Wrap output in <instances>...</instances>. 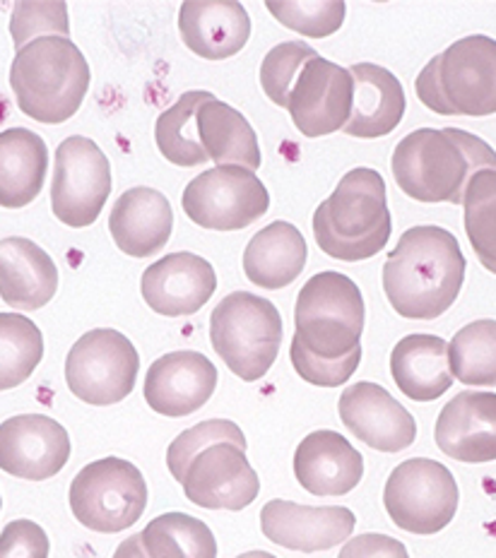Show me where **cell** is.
<instances>
[{
  "label": "cell",
  "instance_id": "6da1fadb",
  "mask_svg": "<svg viewBox=\"0 0 496 558\" xmlns=\"http://www.w3.org/2000/svg\"><path fill=\"white\" fill-rule=\"evenodd\" d=\"M465 267V255L451 231L434 225L412 227L388 253L384 292L402 318L434 320L456 304Z\"/></svg>",
  "mask_w": 496,
  "mask_h": 558
},
{
  "label": "cell",
  "instance_id": "7a4b0ae2",
  "mask_svg": "<svg viewBox=\"0 0 496 558\" xmlns=\"http://www.w3.org/2000/svg\"><path fill=\"white\" fill-rule=\"evenodd\" d=\"M394 177L398 189L420 203L463 205L475 173L496 171L494 147L460 128H420L396 145Z\"/></svg>",
  "mask_w": 496,
  "mask_h": 558
},
{
  "label": "cell",
  "instance_id": "3957f363",
  "mask_svg": "<svg viewBox=\"0 0 496 558\" xmlns=\"http://www.w3.org/2000/svg\"><path fill=\"white\" fill-rule=\"evenodd\" d=\"M394 231L386 181L376 169H352L314 213V236L336 260L360 263L386 248Z\"/></svg>",
  "mask_w": 496,
  "mask_h": 558
},
{
  "label": "cell",
  "instance_id": "277c9868",
  "mask_svg": "<svg viewBox=\"0 0 496 558\" xmlns=\"http://www.w3.org/2000/svg\"><path fill=\"white\" fill-rule=\"evenodd\" d=\"M10 87L22 113L46 125H59L71 121L83 107L89 65L73 39L49 34L15 51Z\"/></svg>",
  "mask_w": 496,
  "mask_h": 558
},
{
  "label": "cell",
  "instance_id": "5b68a950",
  "mask_svg": "<svg viewBox=\"0 0 496 558\" xmlns=\"http://www.w3.org/2000/svg\"><path fill=\"white\" fill-rule=\"evenodd\" d=\"M418 97L438 116L496 113V39L484 34L458 39L418 75Z\"/></svg>",
  "mask_w": 496,
  "mask_h": 558
},
{
  "label": "cell",
  "instance_id": "8992f818",
  "mask_svg": "<svg viewBox=\"0 0 496 558\" xmlns=\"http://www.w3.org/2000/svg\"><path fill=\"white\" fill-rule=\"evenodd\" d=\"M364 323V296L342 272L314 275L297 296L294 342L314 356L336 362L354 352L362 347Z\"/></svg>",
  "mask_w": 496,
  "mask_h": 558
},
{
  "label": "cell",
  "instance_id": "52a82bcc",
  "mask_svg": "<svg viewBox=\"0 0 496 558\" xmlns=\"http://www.w3.org/2000/svg\"><path fill=\"white\" fill-rule=\"evenodd\" d=\"M210 342L234 376L256 383L278 359L282 344L280 311L258 294H229L210 316Z\"/></svg>",
  "mask_w": 496,
  "mask_h": 558
},
{
  "label": "cell",
  "instance_id": "ba28073f",
  "mask_svg": "<svg viewBox=\"0 0 496 558\" xmlns=\"http://www.w3.org/2000/svg\"><path fill=\"white\" fill-rule=\"evenodd\" d=\"M147 508V484L133 462L104 458L89 462L71 484V510L80 525L101 534L133 527Z\"/></svg>",
  "mask_w": 496,
  "mask_h": 558
},
{
  "label": "cell",
  "instance_id": "9c48e42d",
  "mask_svg": "<svg viewBox=\"0 0 496 558\" xmlns=\"http://www.w3.org/2000/svg\"><path fill=\"white\" fill-rule=\"evenodd\" d=\"M460 504L456 476L446 464L412 458L390 472L384 506L394 525L412 534H436L451 525Z\"/></svg>",
  "mask_w": 496,
  "mask_h": 558
},
{
  "label": "cell",
  "instance_id": "30bf717a",
  "mask_svg": "<svg viewBox=\"0 0 496 558\" xmlns=\"http://www.w3.org/2000/svg\"><path fill=\"white\" fill-rule=\"evenodd\" d=\"M137 371V349L123 332L111 328L85 332L65 359L68 388L77 400L95 407H109L129 398Z\"/></svg>",
  "mask_w": 496,
  "mask_h": 558
},
{
  "label": "cell",
  "instance_id": "8fae6325",
  "mask_svg": "<svg viewBox=\"0 0 496 558\" xmlns=\"http://www.w3.org/2000/svg\"><path fill=\"white\" fill-rule=\"evenodd\" d=\"M191 222L210 231H239L270 207V193L244 167H215L195 177L181 197Z\"/></svg>",
  "mask_w": 496,
  "mask_h": 558
},
{
  "label": "cell",
  "instance_id": "7c38bea8",
  "mask_svg": "<svg viewBox=\"0 0 496 558\" xmlns=\"http://www.w3.org/2000/svg\"><path fill=\"white\" fill-rule=\"evenodd\" d=\"M111 193V165L95 140L73 135L56 147L51 185L53 215L65 227L85 229L97 222Z\"/></svg>",
  "mask_w": 496,
  "mask_h": 558
},
{
  "label": "cell",
  "instance_id": "4fadbf2b",
  "mask_svg": "<svg viewBox=\"0 0 496 558\" xmlns=\"http://www.w3.org/2000/svg\"><path fill=\"white\" fill-rule=\"evenodd\" d=\"M354 99V80L350 70L311 58L292 85L287 111H290L297 131L306 137H323L342 131L350 121Z\"/></svg>",
  "mask_w": 496,
  "mask_h": 558
},
{
  "label": "cell",
  "instance_id": "5bb4252c",
  "mask_svg": "<svg viewBox=\"0 0 496 558\" xmlns=\"http://www.w3.org/2000/svg\"><path fill=\"white\" fill-rule=\"evenodd\" d=\"M181 484L189 501L207 510H244L261 492L246 450L232 444H217L195 456Z\"/></svg>",
  "mask_w": 496,
  "mask_h": 558
},
{
  "label": "cell",
  "instance_id": "9a60e30c",
  "mask_svg": "<svg viewBox=\"0 0 496 558\" xmlns=\"http://www.w3.org/2000/svg\"><path fill=\"white\" fill-rule=\"evenodd\" d=\"M71 458V436L51 416L20 414L0 424V470L27 482L59 474Z\"/></svg>",
  "mask_w": 496,
  "mask_h": 558
},
{
  "label": "cell",
  "instance_id": "2e32d148",
  "mask_svg": "<svg viewBox=\"0 0 496 558\" xmlns=\"http://www.w3.org/2000/svg\"><path fill=\"white\" fill-rule=\"evenodd\" d=\"M356 518L342 506H299L292 501H268L261 510V530L273 544L292 551L316 554L352 537Z\"/></svg>",
  "mask_w": 496,
  "mask_h": 558
},
{
  "label": "cell",
  "instance_id": "e0dca14e",
  "mask_svg": "<svg viewBox=\"0 0 496 558\" xmlns=\"http://www.w3.org/2000/svg\"><path fill=\"white\" fill-rule=\"evenodd\" d=\"M340 418L368 448L400 452L414 444L418 424L384 386L362 380L340 395Z\"/></svg>",
  "mask_w": 496,
  "mask_h": 558
},
{
  "label": "cell",
  "instance_id": "ac0fdd59",
  "mask_svg": "<svg viewBox=\"0 0 496 558\" xmlns=\"http://www.w3.org/2000/svg\"><path fill=\"white\" fill-rule=\"evenodd\" d=\"M217 388V368L201 352H171L159 356L145 376V400L161 416H189L210 402Z\"/></svg>",
  "mask_w": 496,
  "mask_h": 558
},
{
  "label": "cell",
  "instance_id": "d6986e66",
  "mask_svg": "<svg viewBox=\"0 0 496 558\" xmlns=\"http://www.w3.org/2000/svg\"><path fill=\"white\" fill-rule=\"evenodd\" d=\"M141 289L145 304L159 316H191L215 294L217 275L201 255L171 253L147 267Z\"/></svg>",
  "mask_w": 496,
  "mask_h": 558
},
{
  "label": "cell",
  "instance_id": "ffe728a7",
  "mask_svg": "<svg viewBox=\"0 0 496 558\" xmlns=\"http://www.w3.org/2000/svg\"><path fill=\"white\" fill-rule=\"evenodd\" d=\"M436 446L448 458L468 464L496 460V392L465 390L436 418Z\"/></svg>",
  "mask_w": 496,
  "mask_h": 558
},
{
  "label": "cell",
  "instance_id": "44dd1931",
  "mask_svg": "<svg viewBox=\"0 0 496 558\" xmlns=\"http://www.w3.org/2000/svg\"><path fill=\"white\" fill-rule=\"evenodd\" d=\"M183 44L205 61L237 56L251 39V17L239 0H186L179 10Z\"/></svg>",
  "mask_w": 496,
  "mask_h": 558
},
{
  "label": "cell",
  "instance_id": "7402d4cb",
  "mask_svg": "<svg viewBox=\"0 0 496 558\" xmlns=\"http://www.w3.org/2000/svg\"><path fill=\"white\" fill-rule=\"evenodd\" d=\"M294 476L314 496H344L360 486L364 460L342 434L314 432L294 452Z\"/></svg>",
  "mask_w": 496,
  "mask_h": 558
},
{
  "label": "cell",
  "instance_id": "603a6c76",
  "mask_svg": "<svg viewBox=\"0 0 496 558\" xmlns=\"http://www.w3.org/2000/svg\"><path fill=\"white\" fill-rule=\"evenodd\" d=\"M174 229V209L169 201L155 189L125 191L109 215V231L119 251L133 258H149L161 251Z\"/></svg>",
  "mask_w": 496,
  "mask_h": 558
},
{
  "label": "cell",
  "instance_id": "cb8c5ba5",
  "mask_svg": "<svg viewBox=\"0 0 496 558\" xmlns=\"http://www.w3.org/2000/svg\"><path fill=\"white\" fill-rule=\"evenodd\" d=\"M59 267L37 243L25 236L0 241V299L10 308L39 311L56 296Z\"/></svg>",
  "mask_w": 496,
  "mask_h": 558
},
{
  "label": "cell",
  "instance_id": "d4e9b609",
  "mask_svg": "<svg viewBox=\"0 0 496 558\" xmlns=\"http://www.w3.org/2000/svg\"><path fill=\"white\" fill-rule=\"evenodd\" d=\"M354 80V99L344 135L352 137H384L400 125L406 116V89L390 70L376 63H356L350 68Z\"/></svg>",
  "mask_w": 496,
  "mask_h": 558
},
{
  "label": "cell",
  "instance_id": "484cf974",
  "mask_svg": "<svg viewBox=\"0 0 496 558\" xmlns=\"http://www.w3.org/2000/svg\"><path fill=\"white\" fill-rule=\"evenodd\" d=\"M390 374L406 398L414 402L438 400L453 386L448 342L436 335L402 337L390 354Z\"/></svg>",
  "mask_w": 496,
  "mask_h": 558
},
{
  "label": "cell",
  "instance_id": "4316f807",
  "mask_svg": "<svg viewBox=\"0 0 496 558\" xmlns=\"http://www.w3.org/2000/svg\"><path fill=\"white\" fill-rule=\"evenodd\" d=\"M49 171V147L29 128L0 133V207L20 209L37 201Z\"/></svg>",
  "mask_w": 496,
  "mask_h": 558
},
{
  "label": "cell",
  "instance_id": "83f0119b",
  "mask_svg": "<svg viewBox=\"0 0 496 558\" xmlns=\"http://www.w3.org/2000/svg\"><path fill=\"white\" fill-rule=\"evenodd\" d=\"M309 246L294 225L273 222L249 241L244 272L261 289H285L304 272Z\"/></svg>",
  "mask_w": 496,
  "mask_h": 558
},
{
  "label": "cell",
  "instance_id": "f1b7e54d",
  "mask_svg": "<svg viewBox=\"0 0 496 558\" xmlns=\"http://www.w3.org/2000/svg\"><path fill=\"white\" fill-rule=\"evenodd\" d=\"M198 135L217 167H244L249 171L261 169V147L256 131L244 113L229 107L227 101L210 99L198 109Z\"/></svg>",
  "mask_w": 496,
  "mask_h": 558
},
{
  "label": "cell",
  "instance_id": "f546056e",
  "mask_svg": "<svg viewBox=\"0 0 496 558\" xmlns=\"http://www.w3.org/2000/svg\"><path fill=\"white\" fill-rule=\"evenodd\" d=\"M215 95L203 89L186 92L174 107L157 119L155 140L161 157L177 167H201L207 161V153L198 135V109Z\"/></svg>",
  "mask_w": 496,
  "mask_h": 558
},
{
  "label": "cell",
  "instance_id": "4dcf8cb0",
  "mask_svg": "<svg viewBox=\"0 0 496 558\" xmlns=\"http://www.w3.org/2000/svg\"><path fill=\"white\" fill-rule=\"evenodd\" d=\"M149 558H217L213 530L186 513H165L141 532Z\"/></svg>",
  "mask_w": 496,
  "mask_h": 558
},
{
  "label": "cell",
  "instance_id": "1f68e13d",
  "mask_svg": "<svg viewBox=\"0 0 496 558\" xmlns=\"http://www.w3.org/2000/svg\"><path fill=\"white\" fill-rule=\"evenodd\" d=\"M448 366L463 386H496V320L484 318L460 328L448 342Z\"/></svg>",
  "mask_w": 496,
  "mask_h": 558
},
{
  "label": "cell",
  "instance_id": "d6a6232c",
  "mask_svg": "<svg viewBox=\"0 0 496 558\" xmlns=\"http://www.w3.org/2000/svg\"><path fill=\"white\" fill-rule=\"evenodd\" d=\"M44 359V335L20 313H0V390L22 386Z\"/></svg>",
  "mask_w": 496,
  "mask_h": 558
},
{
  "label": "cell",
  "instance_id": "836d02e7",
  "mask_svg": "<svg viewBox=\"0 0 496 558\" xmlns=\"http://www.w3.org/2000/svg\"><path fill=\"white\" fill-rule=\"evenodd\" d=\"M465 234L484 270L496 275V171L484 169L470 181L465 197Z\"/></svg>",
  "mask_w": 496,
  "mask_h": 558
},
{
  "label": "cell",
  "instance_id": "e575fe53",
  "mask_svg": "<svg viewBox=\"0 0 496 558\" xmlns=\"http://www.w3.org/2000/svg\"><path fill=\"white\" fill-rule=\"evenodd\" d=\"M265 8L280 25L309 39H326L336 34L348 15V5L340 0H268Z\"/></svg>",
  "mask_w": 496,
  "mask_h": 558
},
{
  "label": "cell",
  "instance_id": "d590c367",
  "mask_svg": "<svg viewBox=\"0 0 496 558\" xmlns=\"http://www.w3.org/2000/svg\"><path fill=\"white\" fill-rule=\"evenodd\" d=\"M217 444H232L241 450H246V436L241 428L229 422V418H207V422L195 424L189 432H183L174 438V444L167 450V464L169 472L174 474L177 482H183L189 464L201 456L205 448Z\"/></svg>",
  "mask_w": 496,
  "mask_h": 558
},
{
  "label": "cell",
  "instance_id": "8d00e7d4",
  "mask_svg": "<svg viewBox=\"0 0 496 558\" xmlns=\"http://www.w3.org/2000/svg\"><path fill=\"white\" fill-rule=\"evenodd\" d=\"M318 53L304 41H285L268 51L261 65V85L268 99L287 109L292 85L297 83L302 68Z\"/></svg>",
  "mask_w": 496,
  "mask_h": 558
},
{
  "label": "cell",
  "instance_id": "74e56055",
  "mask_svg": "<svg viewBox=\"0 0 496 558\" xmlns=\"http://www.w3.org/2000/svg\"><path fill=\"white\" fill-rule=\"evenodd\" d=\"M10 34H13L15 51L22 46L49 34L71 39V25H68L65 3H17L10 20Z\"/></svg>",
  "mask_w": 496,
  "mask_h": 558
},
{
  "label": "cell",
  "instance_id": "f35d334b",
  "mask_svg": "<svg viewBox=\"0 0 496 558\" xmlns=\"http://www.w3.org/2000/svg\"><path fill=\"white\" fill-rule=\"evenodd\" d=\"M290 359H292V366L299 376H302L311 386H318V388H338L344 386L352 376L354 371L360 368L362 362V347H356L354 352H350L348 356L336 359V362H328V359H320L314 356L302 344H297L292 340L290 347Z\"/></svg>",
  "mask_w": 496,
  "mask_h": 558
},
{
  "label": "cell",
  "instance_id": "ab89813d",
  "mask_svg": "<svg viewBox=\"0 0 496 558\" xmlns=\"http://www.w3.org/2000/svg\"><path fill=\"white\" fill-rule=\"evenodd\" d=\"M46 532L32 520H13L0 532V558H49Z\"/></svg>",
  "mask_w": 496,
  "mask_h": 558
},
{
  "label": "cell",
  "instance_id": "60d3db41",
  "mask_svg": "<svg viewBox=\"0 0 496 558\" xmlns=\"http://www.w3.org/2000/svg\"><path fill=\"white\" fill-rule=\"evenodd\" d=\"M338 558H410L406 544L388 537V534L366 532L348 539Z\"/></svg>",
  "mask_w": 496,
  "mask_h": 558
},
{
  "label": "cell",
  "instance_id": "b9f144b4",
  "mask_svg": "<svg viewBox=\"0 0 496 558\" xmlns=\"http://www.w3.org/2000/svg\"><path fill=\"white\" fill-rule=\"evenodd\" d=\"M113 558H149L147 551H145V546H143L141 534H133V537L123 539L119 544L117 554H113Z\"/></svg>",
  "mask_w": 496,
  "mask_h": 558
},
{
  "label": "cell",
  "instance_id": "7bdbcfd3",
  "mask_svg": "<svg viewBox=\"0 0 496 558\" xmlns=\"http://www.w3.org/2000/svg\"><path fill=\"white\" fill-rule=\"evenodd\" d=\"M237 558H278V556H273L268 551H249V554H241Z\"/></svg>",
  "mask_w": 496,
  "mask_h": 558
},
{
  "label": "cell",
  "instance_id": "ee69618b",
  "mask_svg": "<svg viewBox=\"0 0 496 558\" xmlns=\"http://www.w3.org/2000/svg\"><path fill=\"white\" fill-rule=\"evenodd\" d=\"M0 508H3V501H0Z\"/></svg>",
  "mask_w": 496,
  "mask_h": 558
}]
</instances>
